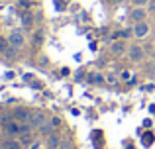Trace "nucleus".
I'll list each match as a JSON object with an SVG mask.
<instances>
[{
  "label": "nucleus",
  "instance_id": "obj_1",
  "mask_svg": "<svg viewBox=\"0 0 155 149\" xmlns=\"http://www.w3.org/2000/svg\"><path fill=\"white\" fill-rule=\"evenodd\" d=\"M8 43H10L12 47H16V49H20V47H24L26 39H24V35L20 34V31H12V34L8 35Z\"/></svg>",
  "mask_w": 155,
  "mask_h": 149
},
{
  "label": "nucleus",
  "instance_id": "obj_2",
  "mask_svg": "<svg viewBox=\"0 0 155 149\" xmlns=\"http://www.w3.org/2000/svg\"><path fill=\"white\" fill-rule=\"evenodd\" d=\"M12 116H14L16 122H28V120L31 118V112L28 110V108H16Z\"/></svg>",
  "mask_w": 155,
  "mask_h": 149
},
{
  "label": "nucleus",
  "instance_id": "obj_3",
  "mask_svg": "<svg viewBox=\"0 0 155 149\" xmlns=\"http://www.w3.org/2000/svg\"><path fill=\"white\" fill-rule=\"evenodd\" d=\"M134 35H136L137 39H141V37H145V35H147V31H149V26L145 22H137L136 26H134Z\"/></svg>",
  "mask_w": 155,
  "mask_h": 149
},
{
  "label": "nucleus",
  "instance_id": "obj_4",
  "mask_svg": "<svg viewBox=\"0 0 155 149\" xmlns=\"http://www.w3.org/2000/svg\"><path fill=\"white\" fill-rule=\"evenodd\" d=\"M28 124H30L31 128H41L43 124H45V116H43L41 112H35V114H31V118L28 120Z\"/></svg>",
  "mask_w": 155,
  "mask_h": 149
},
{
  "label": "nucleus",
  "instance_id": "obj_5",
  "mask_svg": "<svg viewBox=\"0 0 155 149\" xmlns=\"http://www.w3.org/2000/svg\"><path fill=\"white\" fill-rule=\"evenodd\" d=\"M128 55H130V59H132L134 63H137V61L143 59V49H141L140 45H132V47H130V51H128Z\"/></svg>",
  "mask_w": 155,
  "mask_h": 149
},
{
  "label": "nucleus",
  "instance_id": "obj_6",
  "mask_svg": "<svg viewBox=\"0 0 155 149\" xmlns=\"http://www.w3.org/2000/svg\"><path fill=\"white\" fill-rule=\"evenodd\" d=\"M130 18H132L136 24H137V22H145V10H143V8H140V6H137L136 10H132Z\"/></svg>",
  "mask_w": 155,
  "mask_h": 149
},
{
  "label": "nucleus",
  "instance_id": "obj_7",
  "mask_svg": "<svg viewBox=\"0 0 155 149\" xmlns=\"http://www.w3.org/2000/svg\"><path fill=\"white\" fill-rule=\"evenodd\" d=\"M110 51H112V53H116V55L126 53V43H122V41H114V43H110Z\"/></svg>",
  "mask_w": 155,
  "mask_h": 149
},
{
  "label": "nucleus",
  "instance_id": "obj_8",
  "mask_svg": "<svg viewBox=\"0 0 155 149\" xmlns=\"http://www.w3.org/2000/svg\"><path fill=\"white\" fill-rule=\"evenodd\" d=\"M59 143H61V139H59V135H57V134L47 135V149H55V147H59Z\"/></svg>",
  "mask_w": 155,
  "mask_h": 149
},
{
  "label": "nucleus",
  "instance_id": "obj_9",
  "mask_svg": "<svg viewBox=\"0 0 155 149\" xmlns=\"http://www.w3.org/2000/svg\"><path fill=\"white\" fill-rule=\"evenodd\" d=\"M6 131H8V134H16V135H18V134H22V126H18V124H8V126H6Z\"/></svg>",
  "mask_w": 155,
  "mask_h": 149
},
{
  "label": "nucleus",
  "instance_id": "obj_10",
  "mask_svg": "<svg viewBox=\"0 0 155 149\" xmlns=\"http://www.w3.org/2000/svg\"><path fill=\"white\" fill-rule=\"evenodd\" d=\"M31 22H34V16H31V12H24V14H22V24H24L26 28H30Z\"/></svg>",
  "mask_w": 155,
  "mask_h": 149
},
{
  "label": "nucleus",
  "instance_id": "obj_11",
  "mask_svg": "<svg viewBox=\"0 0 155 149\" xmlns=\"http://www.w3.org/2000/svg\"><path fill=\"white\" fill-rule=\"evenodd\" d=\"M39 131H41L43 135H51V134H53V124H51V122H49V124L45 122L41 128H39Z\"/></svg>",
  "mask_w": 155,
  "mask_h": 149
},
{
  "label": "nucleus",
  "instance_id": "obj_12",
  "mask_svg": "<svg viewBox=\"0 0 155 149\" xmlns=\"http://www.w3.org/2000/svg\"><path fill=\"white\" fill-rule=\"evenodd\" d=\"M22 145H20V141H6L2 145V149H20Z\"/></svg>",
  "mask_w": 155,
  "mask_h": 149
},
{
  "label": "nucleus",
  "instance_id": "obj_13",
  "mask_svg": "<svg viewBox=\"0 0 155 149\" xmlns=\"http://www.w3.org/2000/svg\"><path fill=\"white\" fill-rule=\"evenodd\" d=\"M8 45H10V43H8V37H2V35H0V53H4V51L8 49Z\"/></svg>",
  "mask_w": 155,
  "mask_h": 149
},
{
  "label": "nucleus",
  "instance_id": "obj_14",
  "mask_svg": "<svg viewBox=\"0 0 155 149\" xmlns=\"http://www.w3.org/2000/svg\"><path fill=\"white\" fill-rule=\"evenodd\" d=\"M16 51H18V49H16V47H12V45H8V49L6 51H4V55H6V57H16Z\"/></svg>",
  "mask_w": 155,
  "mask_h": 149
},
{
  "label": "nucleus",
  "instance_id": "obj_15",
  "mask_svg": "<svg viewBox=\"0 0 155 149\" xmlns=\"http://www.w3.org/2000/svg\"><path fill=\"white\" fill-rule=\"evenodd\" d=\"M41 39H43V31H35V35H34L35 45H39V43H41Z\"/></svg>",
  "mask_w": 155,
  "mask_h": 149
},
{
  "label": "nucleus",
  "instance_id": "obj_16",
  "mask_svg": "<svg viewBox=\"0 0 155 149\" xmlns=\"http://www.w3.org/2000/svg\"><path fill=\"white\" fill-rule=\"evenodd\" d=\"M59 149H77L73 143H69V141H61L59 143Z\"/></svg>",
  "mask_w": 155,
  "mask_h": 149
},
{
  "label": "nucleus",
  "instance_id": "obj_17",
  "mask_svg": "<svg viewBox=\"0 0 155 149\" xmlns=\"http://www.w3.org/2000/svg\"><path fill=\"white\" fill-rule=\"evenodd\" d=\"M132 2L136 4V6H140V8H141V6H145V4H147L149 0H132Z\"/></svg>",
  "mask_w": 155,
  "mask_h": 149
},
{
  "label": "nucleus",
  "instance_id": "obj_18",
  "mask_svg": "<svg viewBox=\"0 0 155 149\" xmlns=\"http://www.w3.org/2000/svg\"><path fill=\"white\" fill-rule=\"evenodd\" d=\"M91 80L92 83H102V76L100 75H91Z\"/></svg>",
  "mask_w": 155,
  "mask_h": 149
},
{
  "label": "nucleus",
  "instance_id": "obj_19",
  "mask_svg": "<svg viewBox=\"0 0 155 149\" xmlns=\"http://www.w3.org/2000/svg\"><path fill=\"white\" fill-rule=\"evenodd\" d=\"M108 83H110V84H116V83H118V76H116V75H108Z\"/></svg>",
  "mask_w": 155,
  "mask_h": 149
},
{
  "label": "nucleus",
  "instance_id": "obj_20",
  "mask_svg": "<svg viewBox=\"0 0 155 149\" xmlns=\"http://www.w3.org/2000/svg\"><path fill=\"white\" fill-rule=\"evenodd\" d=\"M51 124H53V128H59L61 126V120L59 118H51Z\"/></svg>",
  "mask_w": 155,
  "mask_h": 149
},
{
  "label": "nucleus",
  "instance_id": "obj_21",
  "mask_svg": "<svg viewBox=\"0 0 155 149\" xmlns=\"http://www.w3.org/2000/svg\"><path fill=\"white\" fill-rule=\"evenodd\" d=\"M20 6H22V8H30V6H31V4H30V2H28V0H20Z\"/></svg>",
  "mask_w": 155,
  "mask_h": 149
},
{
  "label": "nucleus",
  "instance_id": "obj_22",
  "mask_svg": "<svg viewBox=\"0 0 155 149\" xmlns=\"http://www.w3.org/2000/svg\"><path fill=\"white\" fill-rule=\"evenodd\" d=\"M151 141H153V138H151V135H145V145H149Z\"/></svg>",
  "mask_w": 155,
  "mask_h": 149
},
{
  "label": "nucleus",
  "instance_id": "obj_23",
  "mask_svg": "<svg viewBox=\"0 0 155 149\" xmlns=\"http://www.w3.org/2000/svg\"><path fill=\"white\" fill-rule=\"evenodd\" d=\"M110 2H116V0H110Z\"/></svg>",
  "mask_w": 155,
  "mask_h": 149
}]
</instances>
